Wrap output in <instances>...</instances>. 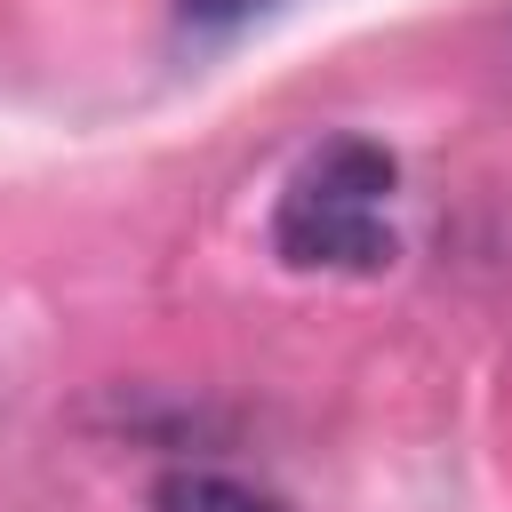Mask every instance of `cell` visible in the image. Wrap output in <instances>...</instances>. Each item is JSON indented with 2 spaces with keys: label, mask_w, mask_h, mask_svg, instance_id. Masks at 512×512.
I'll return each mask as SVG.
<instances>
[{
  "label": "cell",
  "mask_w": 512,
  "mask_h": 512,
  "mask_svg": "<svg viewBox=\"0 0 512 512\" xmlns=\"http://www.w3.org/2000/svg\"><path fill=\"white\" fill-rule=\"evenodd\" d=\"M392 192H400V160L376 136H328L288 168L272 200V256L288 272H384L400 256Z\"/></svg>",
  "instance_id": "cell-1"
},
{
  "label": "cell",
  "mask_w": 512,
  "mask_h": 512,
  "mask_svg": "<svg viewBox=\"0 0 512 512\" xmlns=\"http://www.w3.org/2000/svg\"><path fill=\"white\" fill-rule=\"evenodd\" d=\"M152 512H288V504L216 472V464H176V472L152 480Z\"/></svg>",
  "instance_id": "cell-2"
},
{
  "label": "cell",
  "mask_w": 512,
  "mask_h": 512,
  "mask_svg": "<svg viewBox=\"0 0 512 512\" xmlns=\"http://www.w3.org/2000/svg\"><path fill=\"white\" fill-rule=\"evenodd\" d=\"M256 8H272V0H176V16L200 24V32H232V24H248Z\"/></svg>",
  "instance_id": "cell-3"
}]
</instances>
